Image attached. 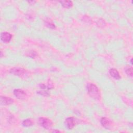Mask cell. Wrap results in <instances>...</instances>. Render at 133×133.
<instances>
[{
	"instance_id": "52a82bcc",
	"label": "cell",
	"mask_w": 133,
	"mask_h": 133,
	"mask_svg": "<svg viewBox=\"0 0 133 133\" xmlns=\"http://www.w3.org/2000/svg\"><path fill=\"white\" fill-rule=\"evenodd\" d=\"M0 102L2 105H9L12 104L14 102L12 99L9 97L1 96L0 98Z\"/></svg>"
},
{
	"instance_id": "6da1fadb",
	"label": "cell",
	"mask_w": 133,
	"mask_h": 133,
	"mask_svg": "<svg viewBox=\"0 0 133 133\" xmlns=\"http://www.w3.org/2000/svg\"><path fill=\"white\" fill-rule=\"evenodd\" d=\"M87 89L89 96L95 99L100 98V94L97 86L92 83H88L87 85Z\"/></svg>"
},
{
	"instance_id": "3957f363",
	"label": "cell",
	"mask_w": 133,
	"mask_h": 133,
	"mask_svg": "<svg viewBox=\"0 0 133 133\" xmlns=\"http://www.w3.org/2000/svg\"><path fill=\"white\" fill-rule=\"evenodd\" d=\"M77 123V119L73 117H68L65 121V124L69 129H72Z\"/></svg>"
},
{
	"instance_id": "277c9868",
	"label": "cell",
	"mask_w": 133,
	"mask_h": 133,
	"mask_svg": "<svg viewBox=\"0 0 133 133\" xmlns=\"http://www.w3.org/2000/svg\"><path fill=\"white\" fill-rule=\"evenodd\" d=\"M25 70H24L23 68L19 67L12 68L9 71V72L10 73L17 76H22L25 73Z\"/></svg>"
},
{
	"instance_id": "30bf717a",
	"label": "cell",
	"mask_w": 133,
	"mask_h": 133,
	"mask_svg": "<svg viewBox=\"0 0 133 133\" xmlns=\"http://www.w3.org/2000/svg\"><path fill=\"white\" fill-rule=\"evenodd\" d=\"M60 3L61 4L62 6L66 8H69L72 6V2L70 1H60Z\"/></svg>"
},
{
	"instance_id": "5b68a950",
	"label": "cell",
	"mask_w": 133,
	"mask_h": 133,
	"mask_svg": "<svg viewBox=\"0 0 133 133\" xmlns=\"http://www.w3.org/2000/svg\"><path fill=\"white\" fill-rule=\"evenodd\" d=\"M14 94L16 98L19 99H23L26 96L25 92L20 89H16L14 91Z\"/></svg>"
},
{
	"instance_id": "ba28073f",
	"label": "cell",
	"mask_w": 133,
	"mask_h": 133,
	"mask_svg": "<svg viewBox=\"0 0 133 133\" xmlns=\"http://www.w3.org/2000/svg\"><path fill=\"white\" fill-rule=\"evenodd\" d=\"M102 126L106 129H109L110 127V121L106 117H102L100 121Z\"/></svg>"
},
{
	"instance_id": "7a4b0ae2",
	"label": "cell",
	"mask_w": 133,
	"mask_h": 133,
	"mask_svg": "<svg viewBox=\"0 0 133 133\" xmlns=\"http://www.w3.org/2000/svg\"><path fill=\"white\" fill-rule=\"evenodd\" d=\"M38 123L41 126L46 129L50 128L52 126V122L50 119L44 117L39 118L38 119Z\"/></svg>"
},
{
	"instance_id": "8992f818",
	"label": "cell",
	"mask_w": 133,
	"mask_h": 133,
	"mask_svg": "<svg viewBox=\"0 0 133 133\" xmlns=\"http://www.w3.org/2000/svg\"><path fill=\"white\" fill-rule=\"evenodd\" d=\"M12 38V35L8 32H3L1 35V38L5 43L9 42Z\"/></svg>"
},
{
	"instance_id": "9c48e42d",
	"label": "cell",
	"mask_w": 133,
	"mask_h": 133,
	"mask_svg": "<svg viewBox=\"0 0 133 133\" xmlns=\"http://www.w3.org/2000/svg\"><path fill=\"white\" fill-rule=\"evenodd\" d=\"M110 75L114 77L116 79H119L121 78V76L117 70L115 69H111L110 70Z\"/></svg>"
},
{
	"instance_id": "7c38bea8",
	"label": "cell",
	"mask_w": 133,
	"mask_h": 133,
	"mask_svg": "<svg viewBox=\"0 0 133 133\" xmlns=\"http://www.w3.org/2000/svg\"><path fill=\"white\" fill-rule=\"evenodd\" d=\"M32 124H33V122L31 119H29V118L24 120L22 122V125L25 127L31 126L32 125Z\"/></svg>"
},
{
	"instance_id": "8fae6325",
	"label": "cell",
	"mask_w": 133,
	"mask_h": 133,
	"mask_svg": "<svg viewBox=\"0 0 133 133\" xmlns=\"http://www.w3.org/2000/svg\"><path fill=\"white\" fill-rule=\"evenodd\" d=\"M45 24L49 28H50L51 29H54L55 28V24L52 22V21L49 19H47L45 21Z\"/></svg>"
},
{
	"instance_id": "4fadbf2b",
	"label": "cell",
	"mask_w": 133,
	"mask_h": 133,
	"mask_svg": "<svg viewBox=\"0 0 133 133\" xmlns=\"http://www.w3.org/2000/svg\"><path fill=\"white\" fill-rule=\"evenodd\" d=\"M125 72L128 76H132V68H128L127 69H126Z\"/></svg>"
}]
</instances>
